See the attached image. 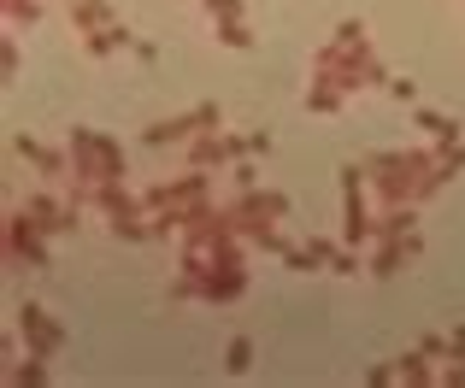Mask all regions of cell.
I'll use <instances>...</instances> for the list:
<instances>
[{"mask_svg": "<svg viewBox=\"0 0 465 388\" xmlns=\"http://www.w3.org/2000/svg\"><path fill=\"white\" fill-rule=\"evenodd\" d=\"M395 377H401L395 365H371V371H365V383H395Z\"/></svg>", "mask_w": 465, "mask_h": 388, "instance_id": "cell-19", "label": "cell"}, {"mask_svg": "<svg viewBox=\"0 0 465 388\" xmlns=\"http://www.w3.org/2000/svg\"><path fill=\"white\" fill-rule=\"evenodd\" d=\"M460 359V365H442V383H460L465 388V354H454Z\"/></svg>", "mask_w": 465, "mask_h": 388, "instance_id": "cell-20", "label": "cell"}, {"mask_svg": "<svg viewBox=\"0 0 465 388\" xmlns=\"http://www.w3.org/2000/svg\"><path fill=\"white\" fill-rule=\"evenodd\" d=\"M248 295V265H206L201 271V300H213V306H230V300Z\"/></svg>", "mask_w": 465, "mask_h": 388, "instance_id": "cell-6", "label": "cell"}, {"mask_svg": "<svg viewBox=\"0 0 465 388\" xmlns=\"http://www.w3.org/2000/svg\"><path fill=\"white\" fill-rule=\"evenodd\" d=\"M289 259V271H324V265H336V241H295V247L283 253Z\"/></svg>", "mask_w": 465, "mask_h": 388, "instance_id": "cell-9", "label": "cell"}, {"mask_svg": "<svg viewBox=\"0 0 465 388\" xmlns=\"http://www.w3.org/2000/svg\"><path fill=\"white\" fill-rule=\"evenodd\" d=\"M218 35H224L230 47H248V42H253V30H248L242 18H224V24H218Z\"/></svg>", "mask_w": 465, "mask_h": 388, "instance_id": "cell-15", "label": "cell"}, {"mask_svg": "<svg viewBox=\"0 0 465 388\" xmlns=\"http://www.w3.org/2000/svg\"><path fill=\"white\" fill-rule=\"evenodd\" d=\"M330 271H341V276L360 271V253H353V241H348V247H336V265H330Z\"/></svg>", "mask_w": 465, "mask_h": 388, "instance_id": "cell-16", "label": "cell"}, {"mask_svg": "<svg viewBox=\"0 0 465 388\" xmlns=\"http://www.w3.org/2000/svg\"><path fill=\"white\" fill-rule=\"evenodd\" d=\"M371 177H360V165H348L341 171V241H353V247H365V241H377V212H371Z\"/></svg>", "mask_w": 465, "mask_h": 388, "instance_id": "cell-2", "label": "cell"}, {"mask_svg": "<svg viewBox=\"0 0 465 388\" xmlns=\"http://www.w3.org/2000/svg\"><path fill=\"white\" fill-rule=\"evenodd\" d=\"M448 342H454V354H465V324H460V330H454V335H448Z\"/></svg>", "mask_w": 465, "mask_h": 388, "instance_id": "cell-21", "label": "cell"}, {"mask_svg": "<svg viewBox=\"0 0 465 388\" xmlns=\"http://www.w3.org/2000/svg\"><path fill=\"white\" fill-rule=\"evenodd\" d=\"M419 124H424V130H430V136H436V141H460V124H448V118H442V112H419Z\"/></svg>", "mask_w": 465, "mask_h": 388, "instance_id": "cell-14", "label": "cell"}, {"mask_svg": "<svg viewBox=\"0 0 465 388\" xmlns=\"http://www.w3.org/2000/svg\"><path fill=\"white\" fill-rule=\"evenodd\" d=\"M12 148H18V153H24V160H30V165H42L47 177H65V160H59L54 148H42V141H30V136H18V141H12Z\"/></svg>", "mask_w": 465, "mask_h": 388, "instance_id": "cell-10", "label": "cell"}, {"mask_svg": "<svg viewBox=\"0 0 465 388\" xmlns=\"http://www.w3.org/2000/svg\"><path fill=\"white\" fill-rule=\"evenodd\" d=\"M389 94H395V101H419V89H412V77H395V82H389Z\"/></svg>", "mask_w": 465, "mask_h": 388, "instance_id": "cell-18", "label": "cell"}, {"mask_svg": "<svg viewBox=\"0 0 465 388\" xmlns=\"http://www.w3.org/2000/svg\"><path fill=\"white\" fill-rule=\"evenodd\" d=\"M18 335L30 342V359H54L59 342H65V330H59L42 306H18Z\"/></svg>", "mask_w": 465, "mask_h": 388, "instance_id": "cell-5", "label": "cell"}, {"mask_svg": "<svg viewBox=\"0 0 465 388\" xmlns=\"http://www.w3.org/2000/svg\"><path fill=\"white\" fill-rule=\"evenodd\" d=\"M224 371H230V377H248V371H253V342H248V335H236V342L224 347Z\"/></svg>", "mask_w": 465, "mask_h": 388, "instance_id": "cell-13", "label": "cell"}, {"mask_svg": "<svg viewBox=\"0 0 465 388\" xmlns=\"http://www.w3.org/2000/svg\"><path fill=\"white\" fill-rule=\"evenodd\" d=\"M12 383H18V388L30 383V388H35V383H47V371H42V365H12Z\"/></svg>", "mask_w": 465, "mask_h": 388, "instance_id": "cell-17", "label": "cell"}, {"mask_svg": "<svg viewBox=\"0 0 465 388\" xmlns=\"http://www.w3.org/2000/svg\"><path fill=\"white\" fill-rule=\"evenodd\" d=\"M283 212H289V200H283L277 189H265V194H260V189H248L236 206H230V218H236V229H242V236H248V229H265V224H277Z\"/></svg>", "mask_w": 465, "mask_h": 388, "instance_id": "cell-4", "label": "cell"}, {"mask_svg": "<svg viewBox=\"0 0 465 388\" xmlns=\"http://www.w3.org/2000/svg\"><path fill=\"white\" fill-rule=\"evenodd\" d=\"M6 259H12V271H47V229L24 206L6 218Z\"/></svg>", "mask_w": 465, "mask_h": 388, "instance_id": "cell-3", "label": "cell"}, {"mask_svg": "<svg viewBox=\"0 0 465 388\" xmlns=\"http://www.w3.org/2000/svg\"><path fill=\"white\" fill-rule=\"evenodd\" d=\"M71 171L89 177V183H118V177H124V153H118V141L101 136V130H77V136H71Z\"/></svg>", "mask_w": 465, "mask_h": 388, "instance_id": "cell-1", "label": "cell"}, {"mask_svg": "<svg viewBox=\"0 0 465 388\" xmlns=\"http://www.w3.org/2000/svg\"><path fill=\"white\" fill-rule=\"evenodd\" d=\"M24 212H30L35 224L47 229V236H65V229H77V224H83V218H77L83 206L71 200V194H65V200H59V194H30V206H24Z\"/></svg>", "mask_w": 465, "mask_h": 388, "instance_id": "cell-7", "label": "cell"}, {"mask_svg": "<svg viewBox=\"0 0 465 388\" xmlns=\"http://www.w3.org/2000/svg\"><path fill=\"white\" fill-rule=\"evenodd\" d=\"M71 18H83L77 30L89 35V30H106V24H113V6H106V0H71Z\"/></svg>", "mask_w": 465, "mask_h": 388, "instance_id": "cell-11", "label": "cell"}, {"mask_svg": "<svg viewBox=\"0 0 465 388\" xmlns=\"http://www.w3.org/2000/svg\"><path fill=\"white\" fill-rule=\"evenodd\" d=\"M419 236H383L377 241V259H371V271L377 276H401V271H412V259H419Z\"/></svg>", "mask_w": 465, "mask_h": 388, "instance_id": "cell-8", "label": "cell"}, {"mask_svg": "<svg viewBox=\"0 0 465 388\" xmlns=\"http://www.w3.org/2000/svg\"><path fill=\"white\" fill-rule=\"evenodd\" d=\"M424 359H430V354H424V347H419V354H407V359H395L401 383H442V371H430V365H424Z\"/></svg>", "mask_w": 465, "mask_h": 388, "instance_id": "cell-12", "label": "cell"}]
</instances>
